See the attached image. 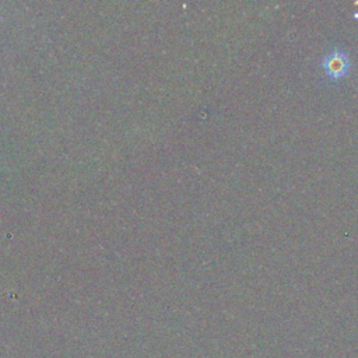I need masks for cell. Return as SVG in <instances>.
Instances as JSON below:
<instances>
[{
    "instance_id": "1",
    "label": "cell",
    "mask_w": 358,
    "mask_h": 358,
    "mask_svg": "<svg viewBox=\"0 0 358 358\" xmlns=\"http://www.w3.org/2000/svg\"><path fill=\"white\" fill-rule=\"evenodd\" d=\"M322 67L326 76L331 80H340L347 76L350 70V57L345 50L334 48L322 60Z\"/></svg>"
}]
</instances>
